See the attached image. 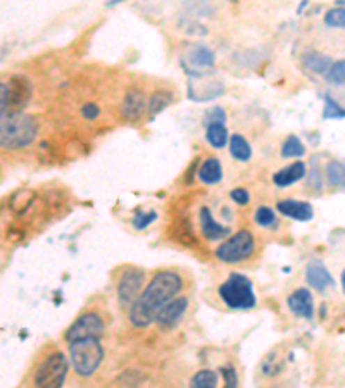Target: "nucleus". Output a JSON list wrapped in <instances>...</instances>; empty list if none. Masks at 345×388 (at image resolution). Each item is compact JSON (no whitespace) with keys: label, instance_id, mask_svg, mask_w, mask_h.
Masks as SVG:
<instances>
[{"label":"nucleus","instance_id":"18","mask_svg":"<svg viewBox=\"0 0 345 388\" xmlns=\"http://www.w3.org/2000/svg\"><path fill=\"white\" fill-rule=\"evenodd\" d=\"M302 63L306 70L316 72V75H325V72L328 75L330 68L333 66L332 59H330L328 56H323V54H318V52L304 54Z\"/></svg>","mask_w":345,"mask_h":388},{"label":"nucleus","instance_id":"32","mask_svg":"<svg viewBox=\"0 0 345 388\" xmlns=\"http://www.w3.org/2000/svg\"><path fill=\"white\" fill-rule=\"evenodd\" d=\"M230 197L231 201L238 205H247L250 202V194L245 188H235V190H231Z\"/></svg>","mask_w":345,"mask_h":388},{"label":"nucleus","instance_id":"7","mask_svg":"<svg viewBox=\"0 0 345 388\" xmlns=\"http://www.w3.org/2000/svg\"><path fill=\"white\" fill-rule=\"evenodd\" d=\"M102 333H104V323L99 314L86 313L83 314V316H79L71 326H69V329L66 332V340L71 343V342H76V340L100 339Z\"/></svg>","mask_w":345,"mask_h":388},{"label":"nucleus","instance_id":"3","mask_svg":"<svg viewBox=\"0 0 345 388\" xmlns=\"http://www.w3.org/2000/svg\"><path fill=\"white\" fill-rule=\"evenodd\" d=\"M220 297L230 309H252L256 306V293L252 281L240 273H231L220 286Z\"/></svg>","mask_w":345,"mask_h":388},{"label":"nucleus","instance_id":"5","mask_svg":"<svg viewBox=\"0 0 345 388\" xmlns=\"http://www.w3.org/2000/svg\"><path fill=\"white\" fill-rule=\"evenodd\" d=\"M68 375V361L63 352L50 354L35 373L36 388H61Z\"/></svg>","mask_w":345,"mask_h":388},{"label":"nucleus","instance_id":"25","mask_svg":"<svg viewBox=\"0 0 345 388\" xmlns=\"http://www.w3.org/2000/svg\"><path fill=\"white\" fill-rule=\"evenodd\" d=\"M323 118L325 119H344L345 109L340 107L333 100L332 95H325V109H323Z\"/></svg>","mask_w":345,"mask_h":388},{"label":"nucleus","instance_id":"27","mask_svg":"<svg viewBox=\"0 0 345 388\" xmlns=\"http://www.w3.org/2000/svg\"><path fill=\"white\" fill-rule=\"evenodd\" d=\"M326 78H328L333 85L345 86V59L339 61V63H333V66L330 68Z\"/></svg>","mask_w":345,"mask_h":388},{"label":"nucleus","instance_id":"33","mask_svg":"<svg viewBox=\"0 0 345 388\" xmlns=\"http://www.w3.org/2000/svg\"><path fill=\"white\" fill-rule=\"evenodd\" d=\"M82 114H83V118H86V119H95L97 116L100 114V107L93 102H86L85 106L82 107Z\"/></svg>","mask_w":345,"mask_h":388},{"label":"nucleus","instance_id":"12","mask_svg":"<svg viewBox=\"0 0 345 388\" xmlns=\"http://www.w3.org/2000/svg\"><path fill=\"white\" fill-rule=\"evenodd\" d=\"M279 212L286 217H292L297 221H309L314 216L312 211V205L302 201H292V199H286V201H279L276 205Z\"/></svg>","mask_w":345,"mask_h":388},{"label":"nucleus","instance_id":"1","mask_svg":"<svg viewBox=\"0 0 345 388\" xmlns=\"http://www.w3.org/2000/svg\"><path fill=\"white\" fill-rule=\"evenodd\" d=\"M183 281L173 271H161L152 278V281L145 286L144 292L138 295L132 307H130V321L137 328H145L155 321L159 311L176 297Z\"/></svg>","mask_w":345,"mask_h":388},{"label":"nucleus","instance_id":"4","mask_svg":"<svg viewBox=\"0 0 345 388\" xmlns=\"http://www.w3.org/2000/svg\"><path fill=\"white\" fill-rule=\"evenodd\" d=\"M69 354H71L75 371L79 376L93 375L104 359V349L99 339H85L71 342L69 343Z\"/></svg>","mask_w":345,"mask_h":388},{"label":"nucleus","instance_id":"24","mask_svg":"<svg viewBox=\"0 0 345 388\" xmlns=\"http://www.w3.org/2000/svg\"><path fill=\"white\" fill-rule=\"evenodd\" d=\"M171 100H173V95L168 92L152 93L151 99H148V112H151V114H158V112H161L162 109L168 107L169 104H171Z\"/></svg>","mask_w":345,"mask_h":388},{"label":"nucleus","instance_id":"19","mask_svg":"<svg viewBox=\"0 0 345 388\" xmlns=\"http://www.w3.org/2000/svg\"><path fill=\"white\" fill-rule=\"evenodd\" d=\"M206 139L214 148H223L227 147V143H230V140H228V130L224 126V123H213V125L207 126Z\"/></svg>","mask_w":345,"mask_h":388},{"label":"nucleus","instance_id":"8","mask_svg":"<svg viewBox=\"0 0 345 388\" xmlns=\"http://www.w3.org/2000/svg\"><path fill=\"white\" fill-rule=\"evenodd\" d=\"M145 273L138 267H128L118 281V300L123 307H132L138 299Z\"/></svg>","mask_w":345,"mask_h":388},{"label":"nucleus","instance_id":"17","mask_svg":"<svg viewBox=\"0 0 345 388\" xmlns=\"http://www.w3.org/2000/svg\"><path fill=\"white\" fill-rule=\"evenodd\" d=\"M199 180L206 185H216L223 180V168L220 159L209 157L199 168Z\"/></svg>","mask_w":345,"mask_h":388},{"label":"nucleus","instance_id":"26","mask_svg":"<svg viewBox=\"0 0 345 388\" xmlns=\"http://www.w3.org/2000/svg\"><path fill=\"white\" fill-rule=\"evenodd\" d=\"M325 23L332 28H345V7H335L325 14Z\"/></svg>","mask_w":345,"mask_h":388},{"label":"nucleus","instance_id":"15","mask_svg":"<svg viewBox=\"0 0 345 388\" xmlns=\"http://www.w3.org/2000/svg\"><path fill=\"white\" fill-rule=\"evenodd\" d=\"M145 112V95L140 90H132V92L126 93L125 102H123L121 114L123 118L128 119V121H137L144 116Z\"/></svg>","mask_w":345,"mask_h":388},{"label":"nucleus","instance_id":"6","mask_svg":"<svg viewBox=\"0 0 345 388\" xmlns=\"http://www.w3.org/2000/svg\"><path fill=\"white\" fill-rule=\"evenodd\" d=\"M254 252V237L250 231L242 230L228 238L216 250V257L223 263H240Z\"/></svg>","mask_w":345,"mask_h":388},{"label":"nucleus","instance_id":"22","mask_svg":"<svg viewBox=\"0 0 345 388\" xmlns=\"http://www.w3.org/2000/svg\"><path fill=\"white\" fill-rule=\"evenodd\" d=\"M192 388H216L217 387V373L210 371V369H202V371L195 373L190 380Z\"/></svg>","mask_w":345,"mask_h":388},{"label":"nucleus","instance_id":"16","mask_svg":"<svg viewBox=\"0 0 345 388\" xmlns=\"http://www.w3.org/2000/svg\"><path fill=\"white\" fill-rule=\"evenodd\" d=\"M306 176V164L300 161L293 162V164L286 166V168L279 169V171H276L273 175V183L276 187H290V185L297 183L299 180H302V178Z\"/></svg>","mask_w":345,"mask_h":388},{"label":"nucleus","instance_id":"9","mask_svg":"<svg viewBox=\"0 0 345 388\" xmlns=\"http://www.w3.org/2000/svg\"><path fill=\"white\" fill-rule=\"evenodd\" d=\"M183 59L187 61L185 70L190 76L207 75L214 66V54L202 43H195V45L188 47L187 56Z\"/></svg>","mask_w":345,"mask_h":388},{"label":"nucleus","instance_id":"34","mask_svg":"<svg viewBox=\"0 0 345 388\" xmlns=\"http://www.w3.org/2000/svg\"><path fill=\"white\" fill-rule=\"evenodd\" d=\"M342 288H344V292H345V270H344V273H342Z\"/></svg>","mask_w":345,"mask_h":388},{"label":"nucleus","instance_id":"20","mask_svg":"<svg viewBox=\"0 0 345 388\" xmlns=\"http://www.w3.org/2000/svg\"><path fill=\"white\" fill-rule=\"evenodd\" d=\"M230 154L233 155L237 161H249L252 157V147L250 143L243 139L242 135H231L230 139Z\"/></svg>","mask_w":345,"mask_h":388},{"label":"nucleus","instance_id":"2","mask_svg":"<svg viewBox=\"0 0 345 388\" xmlns=\"http://www.w3.org/2000/svg\"><path fill=\"white\" fill-rule=\"evenodd\" d=\"M36 121L31 116L24 114L21 111H10L2 116V125H0V143L3 148H23L28 147L35 140Z\"/></svg>","mask_w":345,"mask_h":388},{"label":"nucleus","instance_id":"31","mask_svg":"<svg viewBox=\"0 0 345 388\" xmlns=\"http://www.w3.org/2000/svg\"><path fill=\"white\" fill-rule=\"evenodd\" d=\"M227 121V114H224L223 107H214L207 111L206 116V126L213 125V123H224Z\"/></svg>","mask_w":345,"mask_h":388},{"label":"nucleus","instance_id":"29","mask_svg":"<svg viewBox=\"0 0 345 388\" xmlns=\"http://www.w3.org/2000/svg\"><path fill=\"white\" fill-rule=\"evenodd\" d=\"M155 217H158V212L154 211H148V212L137 211L135 217H133V226H135L137 230H144V228H147L152 221H155Z\"/></svg>","mask_w":345,"mask_h":388},{"label":"nucleus","instance_id":"23","mask_svg":"<svg viewBox=\"0 0 345 388\" xmlns=\"http://www.w3.org/2000/svg\"><path fill=\"white\" fill-rule=\"evenodd\" d=\"M306 154V147L300 141L299 137L290 135L289 139L285 140V143L282 145V155L283 157H302Z\"/></svg>","mask_w":345,"mask_h":388},{"label":"nucleus","instance_id":"21","mask_svg":"<svg viewBox=\"0 0 345 388\" xmlns=\"http://www.w3.org/2000/svg\"><path fill=\"white\" fill-rule=\"evenodd\" d=\"M326 180L332 187L335 188H345V164L344 162L337 161H330L326 164Z\"/></svg>","mask_w":345,"mask_h":388},{"label":"nucleus","instance_id":"28","mask_svg":"<svg viewBox=\"0 0 345 388\" xmlns=\"http://www.w3.org/2000/svg\"><path fill=\"white\" fill-rule=\"evenodd\" d=\"M256 223L263 228H270L276 223V217L273 209L268 208V205H261L256 211Z\"/></svg>","mask_w":345,"mask_h":388},{"label":"nucleus","instance_id":"11","mask_svg":"<svg viewBox=\"0 0 345 388\" xmlns=\"http://www.w3.org/2000/svg\"><path fill=\"white\" fill-rule=\"evenodd\" d=\"M306 280L314 290L318 292H325L328 286L333 285V278L326 266L319 261H311L306 266Z\"/></svg>","mask_w":345,"mask_h":388},{"label":"nucleus","instance_id":"10","mask_svg":"<svg viewBox=\"0 0 345 388\" xmlns=\"http://www.w3.org/2000/svg\"><path fill=\"white\" fill-rule=\"evenodd\" d=\"M286 304H289V309L292 311L296 316L312 319V314H314V302H312V295L309 290H296V292L286 299Z\"/></svg>","mask_w":345,"mask_h":388},{"label":"nucleus","instance_id":"14","mask_svg":"<svg viewBox=\"0 0 345 388\" xmlns=\"http://www.w3.org/2000/svg\"><path fill=\"white\" fill-rule=\"evenodd\" d=\"M187 307H188V300L185 299V297H176V299H173L171 302H168L161 311H159V314L155 316V321L162 326L173 325V323H176L178 319L183 316Z\"/></svg>","mask_w":345,"mask_h":388},{"label":"nucleus","instance_id":"30","mask_svg":"<svg viewBox=\"0 0 345 388\" xmlns=\"http://www.w3.org/2000/svg\"><path fill=\"white\" fill-rule=\"evenodd\" d=\"M221 373L224 376V388H237L238 387V376L237 371H235L233 366H223L221 368Z\"/></svg>","mask_w":345,"mask_h":388},{"label":"nucleus","instance_id":"13","mask_svg":"<svg viewBox=\"0 0 345 388\" xmlns=\"http://www.w3.org/2000/svg\"><path fill=\"white\" fill-rule=\"evenodd\" d=\"M199 217H201V231L207 240H220V238H224L230 235V228L217 223L207 208L201 209Z\"/></svg>","mask_w":345,"mask_h":388}]
</instances>
